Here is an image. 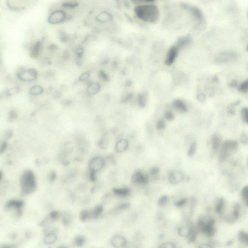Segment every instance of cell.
<instances>
[{"instance_id":"obj_1","label":"cell","mask_w":248,"mask_h":248,"mask_svg":"<svg viewBox=\"0 0 248 248\" xmlns=\"http://www.w3.org/2000/svg\"><path fill=\"white\" fill-rule=\"evenodd\" d=\"M135 13L139 19L150 23H155L160 17L158 7L151 3L139 5L135 8Z\"/></svg>"},{"instance_id":"obj_2","label":"cell","mask_w":248,"mask_h":248,"mask_svg":"<svg viewBox=\"0 0 248 248\" xmlns=\"http://www.w3.org/2000/svg\"><path fill=\"white\" fill-rule=\"evenodd\" d=\"M19 184L22 193L28 195L36 191L37 188V180L34 174L30 170H26L22 173L20 177Z\"/></svg>"},{"instance_id":"obj_3","label":"cell","mask_w":248,"mask_h":248,"mask_svg":"<svg viewBox=\"0 0 248 248\" xmlns=\"http://www.w3.org/2000/svg\"><path fill=\"white\" fill-rule=\"evenodd\" d=\"M238 146V143L236 141L228 140L225 141L220 148L219 154V161L224 162L226 161L232 151L236 150Z\"/></svg>"},{"instance_id":"obj_4","label":"cell","mask_w":248,"mask_h":248,"mask_svg":"<svg viewBox=\"0 0 248 248\" xmlns=\"http://www.w3.org/2000/svg\"><path fill=\"white\" fill-rule=\"evenodd\" d=\"M238 55L235 51H225L219 53L215 58V61L217 64H224L235 61Z\"/></svg>"},{"instance_id":"obj_5","label":"cell","mask_w":248,"mask_h":248,"mask_svg":"<svg viewBox=\"0 0 248 248\" xmlns=\"http://www.w3.org/2000/svg\"><path fill=\"white\" fill-rule=\"evenodd\" d=\"M215 220L213 219H210L206 222L203 219H200L198 222V227L201 231L206 234L208 237H211L215 232Z\"/></svg>"},{"instance_id":"obj_6","label":"cell","mask_w":248,"mask_h":248,"mask_svg":"<svg viewBox=\"0 0 248 248\" xmlns=\"http://www.w3.org/2000/svg\"><path fill=\"white\" fill-rule=\"evenodd\" d=\"M105 158L101 157H95L92 158L89 164V169L92 173H97L105 166Z\"/></svg>"},{"instance_id":"obj_7","label":"cell","mask_w":248,"mask_h":248,"mask_svg":"<svg viewBox=\"0 0 248 248\" xmlns=\"http://www.w3.org/2000/svg\"><path fill=\"white\" fill-rule=\"evenodd\" d=\"M18 77L21 81L30 82L37 79L38 72L36 69H33L22 70L18 73Z\"/></svg>"},{"instance_id":"obj_8","label":"cell","mask_w":248,"mask_h":248,"mask_svg":"<svg viewBox=\"0 0 248 248\" xmlns=\"http://www.w3.org/2000/svg\"><path fill=\"white\" fill-rule=\"evenodd\" d=\"M65 14L64 11L58 10L53 11L49 16L48 22L51 24H57L64 20Z\"/></svg>"},{"instance_id":"obj_9","label":"cell","mask_w":248,"mask_h":248,"mask_svg":"<svg viewBox=\"0 0 248 248\" xmlns=\"http://www.w3.org/2000/svg\"><path fill=\"white\" fill-rule=\"evenodd\" d=\"M178 52H179V49L176 46H173L172 47H170V49L169 50L166 58L165 61V64L168 66L172 65L175 61L178 55Z\"/></svg>"},{"instance_id":"obj_10","label":"cell","mask_w":248,"mask_h":248,"mask_svg":"<svg viewBox=\"0 0 248 248\" xmlns=\"http://www.w3.org/2000/svg\"><path fill=\"white\" fill-rule=\"evenodd\" d=\"M182 6L184 8L189 9L190 10L192 14L196 19L199 23L202 24V23L204 22V15L202 12L201 10L199 8L196 7H193V6H189L186 4H183Z\"/></svg>"},{"instance_id":"obj_11","label":"cell","mask_w":248,"mask_h":248,"mask_svg":"<svg viewBox=\"0 0 248 248\" xmlns=\"http://www.w3.org/2000/svg\"><path fill=\"white\" fill-rule=\"evenodd\" d=\"M23 202L22 201L12 200L8 202L6 206V209L16 211V213L20 215L21 213V209L23 207Z\"/></svg>"},{"instance_id":"obj_12","label":"cell","mask_w":248,"mask_h":248,"mask_svg":"<svg viewBox=\"0 0 248 248\" xmlns=\"http://www.w3.org/2000/svg\"><path fill=\"white\" fill-rule=\"evenodd\" d=\"M148 177L144 175L141 171L138 170L132 176L131 181L134 184H146L148 182Z\"/></svg>"},{"instance_id":"obj_13","label":"cell","mask_w":248,"mask_h":248,"mask_svg":"<svg viewBox=\"0 0 248 248\" xmlns=\"http://www.w3.org/2000/svg\"><path fill=\"white\" fill-rule=\"evenodd\" d=\"M112 245L116 248L125 247L126 244V239L121 235H116L112 237L111 240Z\"/></svg>"},{"instance_id":"obj_14","label":"cell","mask_w":248,"mask_h":248,"mask_svg":"<svg viewBox=\"0 0 248 248\" xmlns=\"http://www.w3.org/2000/svg\"><path fill=\"white\" fill-rule=\"evenodd\" d=\"M184 178V175L183 173L179 171L173 170L171 171L169 175V181L173 184H176L181 181Z\"/></svg>"},{"instance_id":"obj_15","label":"cell","mask_w":248,"mask_h":248,"mask_svg":"<svg viewBox=\"0 0 248 248\" xmlns=\"http://www.w3.org/2000/svg\"><path fill=\"white\" fill-rule=\"evenodd\" d=\"M129 146V142L126 139H120L115 144V149L118 153L125 152Z\"/></svg>"},{"instance_id":"obj_16","label":"cell","mask_w":248,"mask_h":248,"mask_svg":"<svg viewBox=\"0 0 248 248\" xmlns=\"http://www.w3.org/2000/svg\"><path fill=\"white\" fill-rule=\"evenodd\" d=\"M192 42V38L191 36L187 35L186 36L180 37L177 39L176 42V46L177 48L179 50L180 49L184 48L187 46Z\"/></svg>"},{"instance_id":"obj_17","label":"cell","mask_w":248,"mask_h":248,"mask_svg":"<svg viewBox=\"0 0 248 248\" xmlns=\"http://www.w3.org/2000/svg\"><path fill=\"white\" fill-rule=\"evenodd\" d=\"M100 89V85L96 82L90 83L87 87V93L90 95L96 94Z\"/></svg>"},{"instance_id":"obj_18","label":"cell","mask_w":248,"mask_h":248,"mask_svg":"<svg viewBox=\"0 0 248 248\" xmlns=\"http://www.w3.org/2000/svg\"><path fill=\"white\" fill-rule=\"evenodd\" d=\"M112 19L113 18L112 15L109 13L107 12H102L99 14L96 17L97 20L102 23H106L111 21Z\"/></svg>"},{"instance_id":"obj_19","label":"cell","mask_w":248,"mask_h":248,"mask_svg":"<svg viewBox=\"0 0 248 248\" xmlns=\"http://www.w3.org/2000/svg\"><path fill=\"white\" fill-rule=\"evenodd\" d=\"M221 143V139L218 135H214L212 138V148L214 153L218 152Z\"/></svg>"},{"instance_id":"obj_20","label":"cell","mask_w":248,"mask_h":248,"mask_svg":"<svg viewBox=\"0 0 248 248\" xmlns=\"http://www.w3.org/2000/svg\"><path fill=\"white\" fill-rule=\"evenodd\" d=\"M57 240V236L53 232H50L46 234L44 238V243L48 245H51L55 242Z\"/></svg>"},{"instance_id":"obj_21","label":"cell","mask_w":248,"mask_h":248,"mask_svg":"<svg viewBox=\"0 0 248 248\" xmlns=\"http://www.w3.org/2000/svg\"><path fill=\"white\" fill-rule=\"evenodd\" d=\"M113 192L115 195L121 197H126L130 195L131 191L129 188H115L114 189Z\"/></svg>"},{"instance_id":"obj_22","label":"cell","mask_w":248,"mask_h":248,"mask_svg":"<svg viewBox=\"0 0 248 248\" xmlns=\"http://www.w3.org/2000/svg\"><path fill=\"white\" fill-rule=\"evenodd\" d=\"M173 106L174 107L177 108V110H179L181 112H186L187 111V107L183 101L180 100H176L174 101L173 102Z\"/></svg>"},{"instance_id":"obj_23","label":"cell","mask_w":248,"mask_h":248,"mask_svg":"<svg viewBox=\"0 0 248 248\" xmlns=\"http://www.w3.org/2000/svg\"><path fill=\"white\" fill-rule=\"evenodd\" d=\"M30 94L33 95H38L43 92V88L40 85H34L30 89Z\"/></svg>"},{"instance_id":"obj_24","label":"cell","mask_w":248,"mask_h":248,"mask_svg":"<svg viewBox=\"0 0 248 248\" xmlns=\"http://www.w3.org/2000/svg\"><path fill=\"white\" fill-rule=\"evenodd\" d=\"M80 217L81 220L82 221H86V220L92 219V215L91 210H84L82 211L80 213Z\"/></svg>"},{"instance_id":"obj_25","label":"cell","mask_w":248,"mask_h":248,"mask_svg":"<svg viewBox=\"0 0 248 248\" xmlns=\"http://www.w3.org/2000/svg\"><path fill=\"white\" fill-rule=\"evenodd\" d=\"M103 208L101 206H99L91 210L92 219L98 218L103 212Z\"/></svg>"},{"instance_id":"obj_26","label":"cell","mask_w":248,"mask_h":248,"mask_svg":"<svg viewBox=\"0 0 248 248\" xmlns=\"http://www.w3.org/2000/svg\"><path fill=\"white\" fill-rule=\"evenodd\" d=\"M239 211H240V206L238 204H236L234 206V210L232 212L231 219L232 220H236L239 217Z\"/></svg>"},{"instance_id":"obj_27","label":"cell","mask_w":248,"mask_h":248,"mask_svg":"<svg viewBox=\"0 0 248 248\" xmlns=\"http://www.w3.org/2000/svg\"><path fill=\"white\" fill-rule=\"evenodd\" d=\"M238 238L241 242L245 245H248V236L246 232L243 231H240L238 234Z\"/></svg>"},{"instance_id":"obj_28","label":"cell","mask_w":248,"mask_h":248,"mask_svg":"<svg viewBox=\"0 0 248 248\" xmlns=\"http://www.w3.org/2000/svg\"><path fill=\"white\" fill-rule=\"evenodd\" d=\"M138 102L139 105L141 107H144L145 106L147 102V98L145 94L139 95L138 99Z\"/></svg>"},{"instance_id":"obj_29","label":"cell","mask_w":248,"mask_h":248,"mask_svg":"<svg viewBox=\"0 0 248 248\" xmlns=\"http://www.w3.org/2000/svg\"><path fill=\"white\" fill-rule=\"evenodd\" d=\"M192 228V227H189V226L182 227L178 230V232L181 236L187 237Z\"/></svg>"},{"instance_id":"obj_30","label":"cell","mask_w":248,"mask_h":248,"mask_svg":"<svg viewBox=\"0 0 248 248\" xmlns=\"http://www.w3.org/2000/svg\"><path fill=\"white\" fill-rule=\"evenodd\" d=\"M187 237L189 242H193L195 241V240H196V232L195 230L193 229V227L191 228V230L189 231Z\"/></svg>"},{"instance_id":"obj_31","label":"cell","mask_w":248,"mask_h":248,"mask_svg":"<svg viewBox=\"0 0 248 248\" xmlns=\"http://www.w3.org/2000/svg\"><path fill=\"white\" fill-rule=\"evenodd\" d=\"M242 197L244 203L246 206H248V186H246L243 188L241 193Z\"/></svg>"},{"instance_id":"obj_32","label":"cell","mask_w":248,"mask_h":248,"mask_svg":"<svg viewBox=\"0 0 248 248\" xmlns=\"http://www.w3.org/2000/svg\"><path fill=\"white\" fill-rule=\"evenodd\" d=\"M248 80L244 81L241 84L239 85L238 87V90L240 92L243 93H247L248 90Z\"/></svg>"},{"instance_id":"obj_33","label":"cell","mask_w":248,"mask_h":248,"mask_svg":"<svg viewBox=\"0 0 248 248\" xmlns=\"http://www.w3.org/2000/svg\"><path fill=\"white\" fill-rule=\"evenodd\" d=\"M224 206V200L223 199H220L218 202L216 206V211L218 213H220L223 210Z\"/></svg>"},{"instance_id":"obj_34","label":"cell","mask_w":248,"mask_h":248,"mask_svg":"<svg viewBox=\"0 0 248 248\" xmlns=\"http://www.w3.org/2000/svg\"><path fill=\"white\" fill-rule=\"evenodd\" d=\"M85 239L83 236H78L76 237L75 240V243L76 246L78 247H81L85 243Z\"/></svg>"},{"instance_id":"obj_35","label":"cell","mask_w":248,"mask_h":248,"mask_svg":"<svg viewBox=\"0 0 248 248\" xmlns=\"http://www.w3.org/2000/svg\"><path fill=\"white\" fill-rule=\"evenodd\" d=\"M196 149V143L195 142H193L191 145L189 146L188 151V155L189 157H192L195 152Z\"/></svg>"},{"instance_id":"obj_36","label":"cell","mask_w":248,"mask_h":248,"mask_svg":"<svg viewBox=\"0 0 248 248\" xmlns=\"http://www.w3.org/2000/svg\"><path fill=\"white\" fill-rule=\"evenodd\" d=\"M248 111L247 108H244L241 110L242 119L244 123H248Z\"/></svg>"},{"instance_id":"obj_37","label":"cell","mask_w":248,"mask_h":248,"mask_svg":"<svg viewBox=\"0 0 248 248\" xmlns=\"http://www.w3.org/2000/svg\"><path fill=\"white\" fill-rule=\"evenodd\" d=\"M168 200L169 198L167 196L164 195V196H162L158 201V205L160 206H164L167 204Z\"/></svg>"},{"instance_id":"obj_38","label":"cell","mask_w":248,"mask_h":248,"mask_svg":"<svg viewBox=\"0 0 248 248\" xmlns=\"http://www.w3.org/2000/svg\"><path fill=\"white\" fill-rule=\"evenodd\" d=\"M41 47H42V45H41L40 42H38L35 45L33 49V53L34 55L38 54L39 52V51H40V50H41Z\"/></svg>"},{"instance_id":"obj_39","label":"cell","mask_w":248,"mask_h":248,"mask_svg":"<svg viewBox=\"0 0 248 248\" xmlns=\"http://www.w3.org/2000/svg\"><path fill=\"white\" fill-rule=\"evenodd\" d=\"M20 90V88L18 87H15L9 89L7 92V95H12L18 93Z\"/></svg>"},{"instance_id":"obj_40","label":"cell","mask_w":248,"mask_h":248,"mask_svg":"<svg viewBox=\"0 0 248 248\" xmlns=\"http://www.w3.org/2000/svg\"><path fill=\"white\" fill-rule=\"evenodd\" d=\"M158 248H175V246L174 243L166 242L162 244Z\"/></svg>"},{"instance_id":"obj_41","label":"cell","mask_w":248,"mask_h":248,"mask_svg":"<svg viewBox=\"0 0 248 248\" xmlns=\"http://www.w3.org/2000/svg\"><path fill=\"white\" fill-rule=\"evenodd\" d=\"M63 221L64 224H69V223L71 221V216H70L69 214L66 213L63 217Z\"/></svg>"},{"instance_id":"obj_42","label":"cell","mask_w":248,"mask_h":248,"mask_svg":"<svg viewBox=\"0 0 248 248\" xmlns=\"http://www.w3.org/2000/svg\"><path fill=\"white\" fill-rule=\"evenodd\" d=\"M60 217V213L57 211H52L50 214V218L52 220H56Z\"/></svg>"},{"instance_id":"obj_43","label":"cell","mask_w":248,"mask_h":248,"mask_svg":"<svg viewBox=\"0 0 248 248\" xmlns=\"http://www.w3.org/2000/svg\"><path fill=\"white\" fill-rule=\"evenodd\" d=\"M165 124L162 120H160L157 123L156 127L157 130H163L165 128Z\"/></svg>"},{"instance_id":"obj_44","label":"cell","mask_w":248,"mask_h":248,"mask_svg":"<svg viewBox=\"0 0 248 248\" xmlns=\"http://www.w3.org/2000/svg\"><path fill=\"white\" fill-rule=\"evenodd\" d=\"M165 118L168 121H172L174 119V114L170 111L167 112L165 114Z\"/></svg>"},{"instance_id":"obj_45","label":"cell","mask_w":248,"mask_h":248,"mask_svg":"<svg viewBox=\"0 0 248 248\" xmlns=\"http://www.w3.org/2000/svg\"><path fill=\"white\" fill-rule=\"evenodd\" d=\"M240 141L243 144H246L248 143V136L246 133H244L241 135Z\"/></svg>"},{"instance_id":"obj_46","label":"cell","mask_w":248,"mask_h":248,"mask_svg":"<svg viewBox=\"0 0 248 248\" xmlns=\"http://www.w3.org/2000/svg\"><path fill=\"white\" fill-rule=\"evenodd\" d=\"M89 76H90L89 73L86 72V73H83V74L80 76V79H80V81H81V82H85V81H86V80L88 79Z\"/></svg>"},{"instance_id":"obj_47","label":"cell","mask_w":248,"mask_h":248,"mask_svg":"<svg viewBox=\"0 0 248 248\" xmlns=\"http://www.w3.org/2000/svg\"><path fill=\"white\" fill-rule=\"evenodd\" d=\"M129 207V205L127 204H123L121 205H119L118 207L116 208V210L117 211L123 210L127 209Z\"/></svg>"},{"instance_id":"obj_48","label":"cell","mask_w":248,"mask_h":248,"mask_svg":"<svg viewBox=\"0 0 248 248\" xmlns=\"http://www.w3.org/2000/svg\"><path fill=\"white\" fill-rule=\"evenodd\" d=\"M187 199L186 198L183 199L175 203V205L177 207H181V206H183V205H185L187 202Z\"/></svg>"},{"instance_id":"obj_49","label":"cell","mask_w":248,"mask_h":248,"mask_svg":"<svg viewBox=\"0 0 248 248\" xmlns=\"http://www.w3.org/2000/svg\"><path fill=\"white\" fill-rule=\"evenodd\" d=\"M197 100L200 102H204L206 100V96L204 94H200L197 96Z\"/></svg>"},{"instance_id":"obj_50","label":"cell","mask_w":248,"mask_h":248,"mask_svg":"<svg viewBox=\"0 0 248 248\" xmlns=\"http://www.w3.org/2000/svg\"><path fill=\"white\" fill-rule=\"evenodd\" d=\"M159 171H160V169L158 168L154 167L151 170V174H152V175H155L158 174Z\"/></svg>"},{"instance_id":"obj_51","label":"cell","mask_w":248,"mask_h":248,"mask_svg":"<svg viewBox=\"0 0 248 248\" xmlns=\"http://www.w3.org/2000/svg\"><path fill=\"white\" fill-rule=\"evenodd\" d=\"M100 77L102 78V79L104 80H107L108 77L105 73H104V72L101 71V72H100Z\"/></svg>"},{"instance_id":"obj_52","label":"cell","mask_w":248,"mask_h":248,"mask_svg":"<svg viewBox=\"0 0 248 248\" xmlns=\"http://www.w3.org/2000/svg\"><path fill=\"white\" fill-rule=\"evenodd\" d=\"M237 82L236 80L232 81L229 84V86L232 88L236 87L237 86Z\"/></svg>"},{"instance_id":"obj_53","label":"cell","mask_w":248,"mask_h":248,"mask_svg":"<svg viewBox=\"0 0 248 248\" xmlns=\"http://www.w3.org/2000/svg\"><path fill=\"white\" fill-rule=\"evenodd\" d=\"M199 248H213L210 245H209L208 244H202L201 245H200Z\"/></svg>"},{"instance_id":"obj_54","label":"cell","mask_w":248,"mask_h":248,"mask_svg":"<svg viewBox=\"0 0 248 248\" xmlns=\"http://www.w3.org/2000/svg\"><path fill=\"white\" fill-rule=\"evenodd\" d=\"M0 248H13V246L11 245H0Z\"/></svg>"},{"instance_id":"obj_55","label":"cell","mask_w":248,"mask_h":248,"mask_svg":"<svg viewBox=\"0 0 248 248\" xmlns=\"http://www.w3.org/2000/svg\"><path fill=\"white\" fill-rule=\"evenodd\" d=\"M124 248H137L136 246H134L133 245H127V246H126V245L125 247H124Z\"/></svg>"},{"instance_id":"obj_56","label":"cell","mask_w":248,"mask_h":248,"mask_svg":"<svg viewBox=\"0 0 248 248\" xmlns=\"http://www.w3.org/2000/svg\"><path fill=\"white\" fill-rule=\"evenodd\" d=\"M232 240H229L226 243V245L227 246H230L232 245Z\"/></svg>"},{"instance_id":"obj_57","label":"cell","mask_w":248,"mask_h":248,"mask_svg":"<svg viewBox=\"0 0 248 248\" xmlns=\"http://www.w3.org/2000/svg\"><path fill=\"white\" fill-rule=\"evenodd\" d=\"M213 81H214V82H217V81H218V78L216 76L214 77L213 78Z\"/></svg>"}]
</instances>
